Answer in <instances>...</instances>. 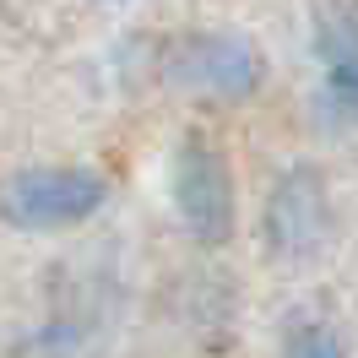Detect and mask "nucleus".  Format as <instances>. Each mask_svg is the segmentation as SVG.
Listing matches in <instances>:
<instances>
[{
	"instance_id": "nucleus-1",
	"label": "nucleus",
	"mask_w": 358,
	"mask_h": 358,
	"mask_svg": "<svg viewBox=\"0 0 358 358\" xmlns=\"http://www.w3.org/2000/svg\"><path fill=\"white\" fill-rule=\"evenodd\" d=\"M103 206L92 169H22L0 185V217L17 228H71Z\"/></svg>"
},
{
	"instance_id": "nucleus-2",
	"label": "nucleus",
	"mask_w": 358,
	"mask_h": 358,
	"mask_svg": "<svg viewBox=\"0 0 358 358\" xmlns=\"http://www.w3.org/2000/svg\"><path fill=\"white\" fill-rule=\"evenodd\" d=\"M174 201L185 212L190 234L201 239H223L228 217H234V196H228V169L212 147H185L174 169Z\"/></svg>"
},
{
	"instance_id": "nucleus-3",
	"label": "nucleus",
	"mask_w": 358,
	"mask_h": 358,
	"mask_svg": "<svg viewBox=\"0 0 358 358\" xmlns=\"http://www.w3.org/2000/svg\"><path fill=\"white\" fill-rule=\"evenodd\" d=\"M196 76H201L206 87L250 92L255 60H250V49H245V44H234V38H217V44H201V55H196Z\"/></svg>"
},
{
	"instance_id": "nucleus-4",
	"label": "nucleus",
	"mask_w": 358,
	"mask_h": 358,
	"mask_svg": "<svg viewBox=\"0 0 358 358\" xmlns=\"http://www.w3.org/2000/svg\"><path fill=\"white\" fill-rule=\"evenodd\" d=\"M326 98L342 120H358V38L326 44Z\"/></svg>"
},
{
	"instance_id": "nucleus-5",
	"label": "nucleus",
	"mask_w": 358,
	"mask_h": 358,
	"mask_svg": "<svg viewBox=\"0 0 358 358\" xmlns=\"http://www.w3.org/2000/svg\"><path fill=\"white\" fill-rule=\"evenodd\" d=\"M288 358H342V342L326 326H299L288 336Z\"/></svg>"
}]
</instances>
